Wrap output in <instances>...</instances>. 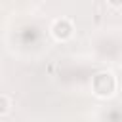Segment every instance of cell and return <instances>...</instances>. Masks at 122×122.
Instances as JSON below:
<instances>
[{"label": "cell", "mask_w": 122, "mask_h": 122, "mask_svg": "<svg viewBox=\"0 0 122 122\" xmlns=\"http://www.w3.org/2000/svg\"><path fill=\"white\" fill-rule=\"evenodd\" d=\"M10 109H11V101H10V97L4 95V93H0V116H6V114L10 112Z\"/></svg>", "instance_id": "3957f363"}, {"label": "cell", "mask_w": 122, "mask_h": 122, "mask_svg": "<svg viewBox=\"0 0 122 122\" xmlns=\"http://www.w3.org/2000/svg\"><path fill=\"white\" fill-rule=\"evenodd\" d=\"M50 32H51V36H53L57 42H67V40H71L72 34H74V25H72V21H71L69 17H59V19H55V21L51 23Z\"/></svg>", "instance_id": "7a4b0ae2"}, {"label": "cell", "mask_w": 122, "mask_h": 122, "mask_svg": "<svg viewBox=\"0 0 122 122\" xmlns=\"http://www.w3.org/2000/svg\"><path fill=\"white\" fill-rule=\"evenodd\" d=\"M32 2H44V0H32Z\"/></svg>", "instance_id": "5b68a950"}, {"label": "cell", "mask_w": 122, "mask_h": 122, "mask_svg": "<svg viewBox=\"0 0 122 122\" xmlns=\"http://www.w3.org/2000/svg\"><path fill=\"white\" fill-rule=\"evenodd\" d=\"M107 4L111 8H122V0H107Z\"/></svg>", "instance_id": "277c9868"}, {"label": "cell", "mask_w": 122, "mask_h": 122, "mask_svg": "<svg viewBox=\"0 0 122 122\" xmlns=\"http://www.w3.org/2000/svg\"><path fill=\"white\" fill-rule=\"evenodd\" d=\"M118 80L111 71H99L92 76V93L99 99H109L116 93Z\"/></svg>", "instance_id": "6da1fadb"}]
</instances>
